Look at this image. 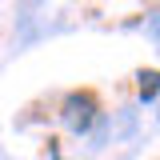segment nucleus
<instances>
[{"label":"nucleus","mask_w":160,"mask_h":160,"mask_svg":"<svg viewBox=\"0 0 160 160\" xmlns=\"http://www.w3.org/2000/svg\"><path fill=\"white\" fill-rule=\"evenodd\" d=\"M96 96L92 92H68L64 96V104H60V120L76 132V136H84L92 124H96Z\"/></svg>","instance_id":"nucleus-1"},{"label":"nucleus","mask_w":160,"mask_h":160,"mask_svg":"<svg viewBox=\"0 0 160 160\" xmlns=\"http://www.w3.org/2000/svg\"><path fill=\"white\" fill-rule=\"evenodd\" d=\"M160 92V72H140V100L148 104V100H156Z\"/></svg>","instance_id":"nucleus-2"}]
</instances>
